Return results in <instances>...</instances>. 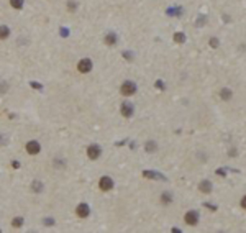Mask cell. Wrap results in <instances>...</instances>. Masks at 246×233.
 I'll list each match as a JSON object with an SVG mask.
<instances>
[{
	"mask_svg": "<svg viewBox=\"0 0 246 233\" xmlns=\"http://www.w3.org/2000/svg\"><path fill=\"white\" fill-rule=\"evenodd\" d=\"M136 92V84L131 82V80H125V82L120 85V94L123 97H131Z\"/></svg>",
	"mask_w": 246,
	"mask_h": 233,
	"instance_id": "1",
	"label": "cell"
},
{
	"mask_svg": "<svg viewBox=\"0 0 246 233\" xmlns=\"http://www.w3.org/2000/svg\"><path fill=\"white\" fill-rule=\"evenodd\" d=\"M92 67H94V64L89 57H82V59H79V62H77V71L81 74H89L92 71Z\"/></svg>",
	"mask_w": 246,
	"mask_h": 233,
	"instance_id": "2",
	"label": "cell"
},
{
	"mask_svg": "<svg viewBox=\"0 0 246 233\" xmlns=\"http://www.w3.org/2000/svg\"><path fill=\"white\" fill-rule=\"evenodd\" d=\"M25 149H26V153H28V154L35 156V154H38L39 151H41V144H39V143L36 141V139H31V141H28V143H26Z\"/></svg>",
	"mask_w": 246,
	"mask_h": 233,
	"instance_id": "3",
	"label": "cell"
},
{
	"mask_svg": "<svg viewBox=\"0 0 246 233\" xmlns=\"http://www.w3.org/2000/svg\"><path fill=\"white\" fill-rule=\"evenodd\" d=\"M99 187H100V190H104V192L112 190V189H113V180H112V177H108V176L100 177V180H99Z\"/></svg>",
	"mask_w": 246,
	"mask_h": 233,
	"instance_id": "4",
	"label": "cell"
},
{
	"mask_svg": "<svg viewBox=\"0 0 246 233\" xmlns=\"http://www.w3.org/2000/svg\"><path fill=\"white\" fill-rule=\"evenodd\" d=\"M100 154H102V149H100L99 144H90V146L87 148V156H89V159L95 161V159H99Z\"/></svg>",
	"mask_w": 246,
	"mask_h": 233,
	"instance_id": "5",
	"label": "cell"
},
{
	"mask_svg": "<svg viewBox=\"0 0 246 233\" xmlns=\"http://www.w3.org/2000/svg\"><path fill=\"white\" fill-rule=\"evenodd\" d=\"M184 222H186L187 225H190V226L197 225V222H199V215H197V212L189 210V212L184 215Z\"/></svg>",
	"mask_w": 246,
	"mask_h": 233,
	"instance_id": "6",
	"label": "cell"
},
{
	"mask_svg": "<svg viewBox=\"0 0 246 233\" xmlns=\"http://www.w3.org/2000/svg\"><path fill=\"white\" fill-rule=\"evenodd\" d=\"M76 213H77V217H81V218H87L89 213H90V207L87 203H79L76 207Z\"/></svg>",
	"mask_w": 246,
	"mask_h": 233,
	"instance_id": "7",
	"label": "cell"
},
{
	"mask_svg": "<svg viewBox=\"0 0 246 233\" xmlns=\"http://www.w3.org/2000/svg\"><path fill=\"white\" fill-rule=\"evenodd\" d=\"M120 112H122V115L125 116V118H130L131 115H133V105L128 102L122 103V107H120Z\"/></svg>",
	"mask_w": 246,
	"mask_h": 233,
	"instance_id": "8",
	"label": "cell"
},
{
	"mask_svg": "<svg viewBox=\"0 0 246 233\" xmlns=\"http://www.w3.org/2000/svg\"><path fill=\"white\" fill-rule=\"evenodd\" d=\"M117 39H118V38H117V34L113 33V31H108L105 36H104V41H105V44H108V46H113V44L117 43Z\"/></svg>",
	"mask_w": 246,
	"mask_h": 233,
	"instance_id": "9",
	"label": "cell"
},
{
	"mask_svg": "<svg viewBox=\"0 0 246 233\" xmlns=\"http://www.w3.org/2000/svg\"><path fill=\"white\" fill-rule=\"evenodd\" d=\"M10 36V28L7 25H0V39H7Z\"/></svg>",
	"mask_w": 246,
	"mask_h": 233,
	"instance_id": "10",
	"label": "cell"
},
{
	"mask_svg": "<svg viewBox=\"0 0 246 233\" xmlns=\"http://www.w3.org/2000/svg\"><path fill=\"white\" fill-rule=\"evenodd\" d=\"M199 189H200V190H202V192H204V194H208V192L212 190V184L208 182V180H204V182H202V184H200V187H199Z\"/></svg>",
	"mask_w": 246,
	"mask_h": 233,
	"instance_id": "11",
	"label": "cell"
},
{
	"mask_svg": "<svg viewBox=\"0 0 246 233\" xmlns=\"http://www.w3.org/2000/svg\"><path fill=\"white\" fill-rule=\"evenodd\" d=\"M10 5H12L13 8H16V10H21L23 5H25V0H10Z\"/></svg>",
	"mask_w": 246,
	"mask_h": 233,
	"instance_id": "12",
	"label": "cell"
},
{
	"mask_svg": "<svg viewBox=\"0 0 246 233\" xmlns=\"http://www.w3.org/2000/svg\"><path fill=\"white\" fill-rule=\"evenodd\" d=\"M77 7H79V2H76V0H69L67 2V10L69 11H76Z\"/></svg>",
	"mask_w": 246,
	"mask_h": 233,
	"instance_id": "13",
	"label": "cell"
},
{
	"mask_svg": "<svg viewBox=\"0 0 246 233\" xmlns=\"http://www.w3.org/2000/svg\"><path fill=\"white\" fill-rule=\"evenodd\" d=\"M145 149H146V151H150V153H154V151L158 149V146H156V143H154V141H148V143H146V146H145Z\"/></svg>",
	"mask_w": 246,
	"mask_h": 233,
	"instance_id": "14",
	"label": "cell"
},
{
	"mask_svg": "<svg viewBox=\"0 0 246 233\" xmlns=\"http://www.w3.org/2000/svg\"><path fill=\"white\" fill-rule=\"evenodd\" d=\"M174 41L176 43H184L186 41V34L184 33H176L174 34Z\"/></svg>",
	"mask_w": 246,
	"mask_h": 233,
	"instance_id": "15",
	"label": "cell"
},
{
	"mask_svg": "<svg viewBox=\"0 0 246 233\" xmlns=\"http://www.w3.org/2000/svg\"><path fill=\"white\" fill-rule=\"evenodd\" d=\"M21 225H23V218L21 217H16V218L12 220V226H15V228H20Z\"/></svg>",
	"mask_w": 246,
	"mask_h": 233,
	"instance_id": "16",
	"label": "cell"
},
{
	"mask_svg": "<svg viewBox=\"0 0 246 233\" xmlns=\"http://www.w3.org/2000/svg\"><path fill=\"white\" fill-rule=\"evenodd\" d=\"M220 97H221V98H225V100H228V98L231 97V90H230V89H221Z\"/></svg>",
	"mask_w": 246,
	"mask_h": 233,
	"instance_id": "17",
	"label": "cell"
},
{
	"mask_svg": "<svg viewBox=\"0 0 246 233\" xmlns=\"http://www.w3.org/2000/svg\"><path fill=\"white\" fill-rule=\"evenodd\" d=\"M161 199H163V203H169V202H172V195H171L169 192H164L161 195Z\"/></svg>",
	"mask_w": 246,
	"mask_h": 233,
	"instance_id": "18",
	"label": "cell"
},
{
	"mask_svg": "<svg viewBox=\"0 0 246 233\" xmlns=\"http://www.w3.org/2000/svg\"><path fill=\"white\" fill-rule=\"evenodd\" d=\"M41 189H43V184L38 182V180H35V182H33V190L38 192V190H41Z\"/></svg>",
	"mask_w": 246,
	"mask_h": 233,
	"instance_id": "19",
	"label": "cell"
},
{
	"mask_svg": "<svg viewBox=\"0 0 246 233\" xmlns=\"http://www.w3.org/2000/svg\"><path fill=\"white\" fill-rule=\"evenodd\" d=\"M210 43H212V46H218V39H217V38H212Z\"/></svg>",
	"mask_w": 246,
	"mask_h": 233,
	"instance_id": "20",
	"label": "cell"
},
{
	"mask_svg": "<svg viewBox=\"0 0 246 233\" xmlns=\"http://www.w3.org/2000/svg\"><path fill=\"white\" fill-rule=\"evenodd\" d=\"M241 207H243V208H246V195L241 199Z\"/></svg>",
	"mask_w": 246,
	"mask_h": 233,
	"instance_id": "21",
	"label": "cell"
}]
</instances>
